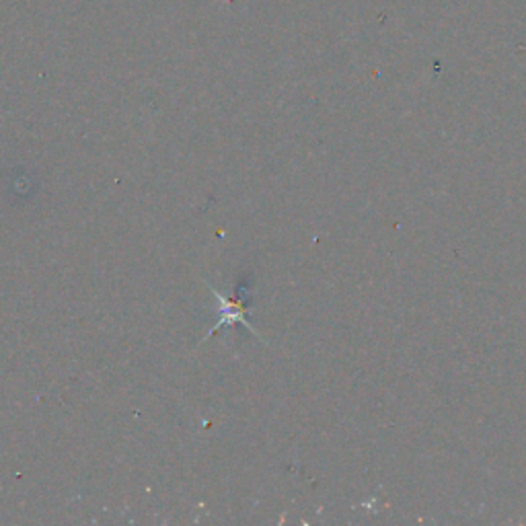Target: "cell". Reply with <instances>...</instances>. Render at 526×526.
I'll return each instance as SVG.
<instances>
[{"label": "cell", "instance_id": "cell-1", "mask_svg": "<svg viewBox=\"0 0 526 526\" xmlns=\"http://www.w3.org/2000/svg\"><path fill=\"white\" fill-rule=\"evenodd\" d=\"M212 294H214V301H216L218 321L206 337H212L220 327H223V325H237V323L245 325V327L251 331L253 335H258V331L253 329V325L247 321V307H245L243 296H239V299H228V296L220 294L218 290H214V288H212Z\"/></svg>", "mask_w": 526, "mask_h": 526}]
</instances>
